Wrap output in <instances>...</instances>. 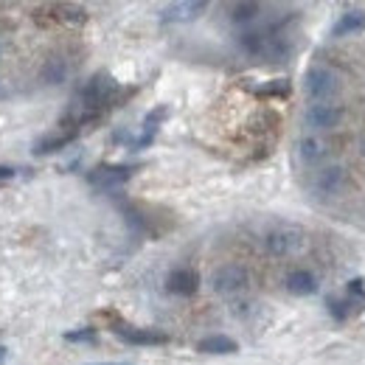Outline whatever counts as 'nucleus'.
Instances as JSON below:
<instances>
[{
    "instance_id": "obj_1",
    "label": "nucleus",
    "mask_w": 365,
    "mask_h": 365,
    "mask_svg": "<svg viewBox=\"0 0 365 365\" xmlns=\"http://www.w3.org/2000/svg\"><path fill=\"white\" fill-rule=\"evenodd\" d=\"M135 169L138 166H130V163H101L93 172H88V182L98 191H113L130 180L135 175Z\"/></svg>"
},
{
    "instance_id": "obj_2",
    "label": "nucleus",
    "mask_w": 365,
    "mask_h": 365,
    "mask_svg": "<svg viewBox=\"0 0 365 365\" xmlns=\"http://www.w3.org/2000/svg\"><path fill=\"white\" fill-rule=\"evenodd\" d=\"M211 284H214V292H217V295H222V298H236V295H242V292L247 289L250 273H247L242 264H225V267H220V270L214 273Z\"/></svg>"
},
{
    "instance_id": "obj_3",
    "label": "nucleus",
    "mask_w": 365,
    "mask_h": 365,
    "mask_svg": "<svg viewBox=\"0 0 365 365\" xmlns=\"http://www.w3.org/2000/svg\"><path fill=\"white\" fill-rule=\"evenodd\" d=\"M264 247L273 256H292L304 247V233L292 228V225H281V228H273L264 236Z\"/></svg>"
},
{
    "instance_id": "obj_4",
    "label": "nucleus",
    "mask_w": 365,
    "mask_h": 365,
    "mask_svg": "<svg viewBox=\"0 0 365 365\" xmlns=\"http://www.w3.org/2000/svg\"><path fill=\"white\" fill-rule=\"evenodd\" d=\"M349 182V172L343 166H323V169H315L312 178H309V188L318 194V197H331V194H340Z\"/></svg>"
},
{
    "instance_id": "obj_5",
    "label": "nucleus",
    "mask_w": 365,
    "mask_h": 365,
    "mask_svg": "<svg viewBox=\"0 0 365 365\" xmlns=\"http://www.w3.org/2000/svg\"><path fill=\"white\" fill-rule=\"evenodd\" d=\"M304 88H307V96L315 101H331V96H337L340 91V82L326 68H309L304 76Z\"/></svg>"
},
{
    "instance_id": "obj_6",
    "label": "nucleus",
    "mask_w": 365,
    "mask_h": 365,
    "mask_svg": "<svg viewBox=\"0 0 365 365\" xmlns=\"http://www.w3.org/2000/svg\"><path fill=\"white\" fill-rule=\"evenodd\" d=\"M113 331L130 343V346H166L169 343V334L158 331V329H140V326H130L124 320H115L113 323Z\"/></svg>"
},
{
    "instance_id": "obj_7",
    "label": "nucleus",
    "mask_w": 365,
    "mask_h": 365,
    "mask_svg": "<svg viewBox=\"0 0 365 365\" xmlns=\"http://www.w3.org/2000/svg\"><path fill=\"white\" fill-rule=\"evenodd\" d=\"M343 121V107L334 101H315L307 110V124L315 130H331Z\"/></svg>"
},
{
    "instance_id": "obj_8",
    "label": "nucleus",
    "mask_w": 365,
    "mask_h": 365,
    "mask_svg": "<svg viewBox=\"0 0 365 365\" xmlns=\"http://www.w3.org/2000/svg\"><path fill=\"white\" fill-rule=\"evenodd\" d=\"M208 9L205 0H180V3H172L160 11V20L163 23H191L197 20L202 11Z\"/></svg>"
},
{
    "instance_id": "obj_9",
    "label": "nucleus",
    "mask_w": 365,
    "mask_h": 365,
    "mask_svg": "<svg viewBox=\"0 0 365 365\" xmlns=\"http://www.w3.org/2000/svg\"><path fill=\"white\" fill-rule=\"evenodd\" d=\"M166 289L172 295L191 298L200 289V275H197V270H191V267H178V270H172V273L166 275Z\"/></svg>"
},
{
    "instance_id": "obj_10",
    "label": "nucleus",
    "mask_w": 365,
    "mask_h": 365,
    "mask_svg": "<svg viewBox=\"0 0 365 365\" xmlns=\"http://www.w3.org/2000/svg\"><path fill=\"white\" fill-rule=\"evenodd\" d=\"M76 135H79V130H71V127L59 124L53 133H48V135H43L37 143H34V155H51V152H59V149L71 146V143L76 140Z\"/></svg>"
},
{
    "instance_id": "obj_11",
    "label": "nucleus",
    "mask_w": 365,
    "mask_h": 365,
    "mask_svg": "<svg viewBox=\"0 0 365 365\" xmlns=\"http://www.w3.org/2000/svg\"><path fill=\"white\" fill-rule=\"evenodd\" d=\"M169 118V107L166 104H158L155 110H149L146 113V118H143V127H140V135L135 138V146L133 149H146L155 135H158V130H160V124Z\"/></svg>"
},
{
    "instance_id": "obj_12",
    "label": "nucleus",
    "mask_w": 365,
    "mask_h": 365,
    "mask_svg": "<svg viewBox=\"0 0 365 365\" xmlns=\"http://www.w3.org/2000/svg\"><path fill=\"white\" fill-rule=\"evenodd\" d=\"M329 152H331V143L320 135H304L298 140V158H301L304 163H309V166L320 163Z\"/></svg>"
},
{
    "instance_id": "obj_13",
    "label": "nucleus",
    "mask_w": 365,
    "mask_h": 365,
    "mask_svg": "<svg viewBox=\"0 0 365 365\" xmlns=\"http://www.w3.org/2000/svg\"><path fill=\"white\" fill-rule=\"evenodd\" d=\"M284 284H287V289L292 295H315L318 292V278H315V273H309V270H292V273H287Z\"/></svg>"
},
{
    "instance_id": "obj_14",
    "label": "nucleus",
    "mask_w": 365,
    "mask_h": 365,
    "mask_svg": "<svg viewBox=\"0 0 365 365\" xmlns=\"http://www.w3.org/2000/svg\"><path fill=\"white\" fill-rule=\"evenodd\" d=\"M53 20H59L62 26L79 29V26L88 23V9L85 6H76V3H56L53 6Z\"/></svg>"
},
{
    "instance_id": "obj_15",
    "label": "nucleus",
    "mask_w": 365,
    "mask_h": 365,
    "mask_svg": "<svg viewBox=\"0 0 365 365\" xmlns=\"http://www.w3.org/2000/svg\"><path fill=\"white\" fill-rule=\"evenodd\" d=\"M363 29H365V11H346L331 26V37H349V34H357Z\"/></svg>"
},
{
    "instance_id": "obj_16",
    "label": "nucleus",
    "mask_w": 365,
    "mask_h": 365,
    "mask_svg": "<svg viewBox=\"0 0 365 365\" xmlns=\"http://www.w3.org/2000/svg\"><path fill=\"white\" fill-rule=\"evenodd\" d=\"M197 351H202V354H236L239 346H236V340H230L225 334H211V337H202L197 343Z\"/></svg>"
},
{
    "instance_id": "obj_17",
    "label": "nucleus",
    "mask_w": 365,
    "mask_h": 365,
    "mask_svg": "<svg viewBox=\"0 0 365 365\" xmlns=\"http://www.w3.org/2000/svg\"><path fill=\"white\" fill-rule=\"evenodd\" d=\"M250 91H253V96H259V98H287L292 93V82L281 76V79H267L262 85H253Z\"/></svg>"
},
{
    "instance_id": "obj_18",
    "label": "nucleus",
    "mask_w": 365,
    "mask_h": 365,
    "mask_svg": "<svg viewBox=\"0 0 365 365\" xmlns=\"http://www.w3.org/2000/svg\"><path fill=\"white\" fill-rule=\"evenodd\" d=\"M40 76H43V82H48V85H62L68 79V62L62 56H51V59H46Z\"/></svg>"
},
{
    "instance_id": "obj_19",
    "label": "nucleus",
    "mask_w": 365,
    "mask_h": 365,
    "mask_svg": "<svg viewBox=\"0 0 365 365\" xmlns=\"http://www.w3.org/2000/svg\"><path fill=\"white\" fill-rule=\"evenodd\" d=\"M259 14H262V6L253 3V0H245V3H233V6H230V20H233L236 26L253 23Z\"/></svg>"
},
{
    "instance_id": "obj_20",
    "label": "nucleus",
    "mask_w": 365,
    "mask_h": 365,
    "mask_svg": "<svg viewBox=\"0 0 365 365\" xmlns=\"http://www.w3.org/2000/svg\"><path fill=\"white\" fill-rule=\"evenodd\" d=\"M62 340H65V343H88V346H93V343H98V331L91 329V326H85V329H71V331L62 334Z\"/></svg>"
},
{
    "instance_id": "obj_21",
    "label": "nucleus",
    "mask_w": 365,
    "mask_h": 365,
    "mask_svg": "<svg viewBox=\"0 0 365 365\" xmlns=\"http://www.w3.org/2000/svg\"><path fill=\"white\" fill-rule=\"evenodd\" d=\"M326 307H329V315L334 320H346L349 315H351V301H346V298H329L326 301Z\"/></svg>"
},
{
    "instance_id": "obj_22",
    "label": "nucleus",
    "mask_w": 365,
    "mask_h": 365,
    "mask_svg": "<svg viewBox=\"0 0 365 365\" xmlns=\"http://www.w3.org/2000/svg\"><path fill=\"white\" fill-rule=\"evenodd\" d=\"M349 295L354 298V307H357V301H363L365 304V281L363 278H351V281H349Z\"/></svg>"
},
{
    "instance_id": "obj_23",
    "label": "nucleus",
    "mask_w": 365,
    "mask_h": 365,
    "mask_svg": "<svg viewBox=\"0 0 365 365\" xmlns=\"http://www.w3.org/2000/svg\"><path fill=\"white\" fill-rule=\"evenodd\" d=\"M11 178H14V169H11V166H0V185L9 182Z\"/></svg>"
},
{
    "instance_id": "obj_24",
    "label": "nucleus",
    "mask_w": 365,
    "mask_h": 365,
    "mask_svg": "<svg viewBox=\"0 0 365 365\" xmlns=\"http://www.w3.org/2000/svg\"><path fill=\"white\" fill-rule=\"evenodd\" d=\"M6 357H9V349H6V346H0V365L6 363Z\"/></svg>"
},
{
    "instance_id": "obj_25",
    "label": "nucleus",
    "mask_w": 365,
    "mask_h": 365,
    "mask_svg": "<svg viewBox=\"0 0 365 365\" xmlns=\"http://www.w3.org/2000/svg\"><path fill=\"white\" fill-rule=\"evenodd\" d=\"M360 152L365 155V130H363V135H360Z\"/></svg>"
},
{
    "instance_id": "obj_26",
    "label": "nucleus",
    "mask_w": 365,
    "mask_h": 365,
    "mask_svg": "<svg viewBox=\"0 0 365 365\" xmlns=\"http://www.w3.org/2000/svg\"><path fill=\"white\" fill-rule=\"evenodd\" d=\"M93 365H121V363H93Z\"/></svg>"
}]
</instances>
